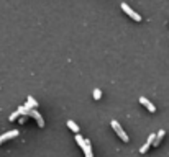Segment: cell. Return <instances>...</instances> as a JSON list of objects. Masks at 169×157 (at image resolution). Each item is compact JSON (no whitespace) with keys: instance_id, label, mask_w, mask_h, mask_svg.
<instances>
[{"instance_id":"10","label":"cell","mask_w":169,"mask_h":157,"mask_svg":"<svg viewBox=\"0 0 169 157\" xmlns=\"http://www.w3.org/2000/svg\"><path fill=\"white\" fill-rule=\"evenodd\" d=\"M75 142L79 144L80 147H84V144H85V139L82 137V136H79V134H75Z\"/></svg>"},{"instance_id":"7","label":"cell","mask_w":169,"mask_h":157,"mask_svg":"<svg viewBox=\"0 0 169 157\" xmlns=\"http://www.w3.org/2000/svg\"><path fill=\"white\" fill-rule=\"evenodd\" d=\"M82 150H84L85 157H94V154H92V147H90V141H89V139H85V144H84Z\"/></svg>"},{"instance_id":"11","label":"cell","mask_w":169,"mask_h":157,"mask_svg":"<svg viewBox=\"0 0 169 157\" xmlns=\"http://www.w3.org/2000/svg\"><path fill=\"white\" fill-rule=\"evenodd\" d=\"M100 97H102L100 89H95V90H94V98H95V100H100Z\"/></svg>"},{"instance_id":"2","label":"cell","mask_w":169,"mask_h":157,"mask_svg":"<svg viewBox=\"0 0 169 157\" xmlns=\"http://www.w3.org/2000/svg\"><path fill=\"white\" fill-rule=\"evenodd\" d=\"M121 10H123L125 13H128V16H131V18L135 20V21H141V15L136 13V11L133 10L131 7H128V3H125V2L121 3Z\"/></svg>"},{"instance_id":"9","label":"cell","mask_w":169,"mask_h":157,"mask_svg":"<svg viewBox=\"0 0 169 157\" xmlns=\"http://www.w3.org/2000/svg\"><path fill=\"white\" fill-rule=\"evenodd\" d=\"M67 128H69V129H71V131H74L75 134H77V133H79V126L75 124L72 120H69V121H67Z\"/></svg>"},{"instance_id":"1","label":"cell","mask_w":169,"mask_h":157,"mask_svg":"<svg viewBox=\"0 0 169 157\" xmlns=\"http://www.w3.org/2000/svg\"><path fill=\"white\" fill-rule=\"evenodd\" d=\"M110 124H112V128L115 129V133L118 134V137L121 139V141H123V142H128V134H126V133L123 131V128L120 126V123H118V121L112 120V123H110Z\"/></svg>"},{"instance_id":"3","label":"cell","mask_w":169,"mask_h":157,"mask_svg":"<svg viewBox=\"0 0 169 157\" xmlns=\"http://www.w3.org/2000/svg\"><path fill=\"white\" fill-rule=\"evenodd\" d=\"M154 137H156V134H154V133H153V134H149V136H148V141H146V142H144L143 146H141V149H139V154H146V152H148V149H149L151 146H153Z\"/></svg>"},{"instance_id":"8","label":"cell","mask_w":169,"mask_h":157,"mask_svg":"<svg viewBox=\"0 0 169 157\" xmlns=\"http://www.w3.org/2000/svg\"><path fill=\"white\" fill-rule=\"evenodd\" d=\"M164 134H166V133H164V129H161V131H158V134H156V137H154V144H153V146L156 147V146H159V144H161V141H162V137H164Z\"/></svg>"},{"instance_id":"6","label":"cell","mask_w":169,"mask_h":157,"mask_svg":"<svg viewBox=\"0 0 169 157\" xmlns=\"http://www.w3.org/2000/svg\"><path fill=\"white\" fill-rule=\"evenodd\" d=\"M23 107H25L26 110H33V108L38 107V102L34 100L33 97H28V98H26V105H23Z\"/></svg>"},{"instance_id":"12","label":"cell","mask_w":169,"mask_h":157,"mask_svg":"<svg viewBox=\"0 0 169 157\" xmlns=\"http://www.w3.org/2000/svg\"><path fill=\"white\" fill-rule=\"evenodd\" d=\"M16 118H20V113H18V110H16V111H13L10 115V121H15Z\"/></svg>"},{"instance_id":"13","label":"cell","mask_w":169,"mask_h":157,"mask_svg":"<svg viewBox=\"0 0 169 157\" xmlns=\"http://www.w3.org/2000/svg\"><path fill=\"white\" fill-rule=\"evenodd\" d=\"M18 121H20V123L23 124V123H25V121H26V115H20V118H18Z\"/></svg>"},{"instance_id":"5","label":"cell","mask_w":169,"mask_h":157,"mask_svg":"<svg viewBox=\"0 0 169 157\" xmlns=\"http://www.w3.org/2000/svg\"><path fill=\"white\" fill-rule=\"evenodd\" d=\"M139 103H141V105H144V107H146V108L149 110L151 113H154V111H156V107H154V105H153V103H151V102L148 100V98H144V97H139Z\"/></svg>"},{"instance_id":"4","label":"cell","mask_w":169,"mask_h":157,"mask_svg":"<svg viewBox=\"0 0 169 157\" xmlns=\"http://www.w3.org/2000/svg\"><path fill=\"white\" fill-rule=\"evenodd\" d=\"M16 136H18V131H16V129H11V131H8V133H5V134L0 136V144H3L5 141H8V139H13V137H16Z\"/></svg>"}]
</instances>
